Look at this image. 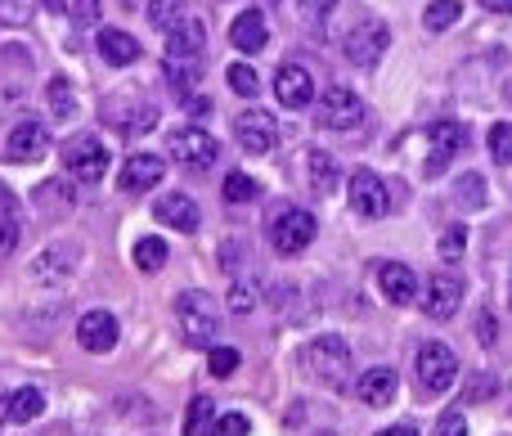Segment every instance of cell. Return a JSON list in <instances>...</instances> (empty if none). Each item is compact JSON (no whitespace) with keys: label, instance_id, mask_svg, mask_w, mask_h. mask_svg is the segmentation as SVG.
Returning a JSON list of instances; mask_svg holds the SVG:
<instances>
[{"label":"cell","instance_id":"cell-1","mask_svg":"<svg viewBox=\"0 0 512 436\" xmlns=\"http://www.w3.org/2000/svg\"><path fill=\"white\" fill-rule=\"evenodd\" d=\"M297 365L306 369L315 383L333 387V392H342L346 378H351V347H346L342 333H319V338H310L306 347H301Z\"/></svg>","mask_w":512,"mask_h":436},{"label":"cell","instance_id":"cell-2","mask_svg":"<svg viewBox=\"0 0 512 436\" xmlns=\"http://www.w3.org/2000/svg\"><path fill=\"white\" fill-rule=\"evenodd\" d=\"M176 324H180V338H185L189 347L212 351L216 333H221V311H216V302L207 293L189 288V293L176 297Z\"/></svg>","mask_w":512,"mask_h":436},{"label":"cell","instance_id":"cell-3","mask_svg":"<svg viewBox=\"0 0 512 436\" xmlns=\"http://www.w3.org/2000/svg\"><path fill=\"white\" fill-rule=\"evenodd\" d=\"M59 158H63V171H68L72 180H81V185H99V180L108 176V149H104V140L90 131L68 135Z\"/></svg>","mask_w":512,"mask_h":436},{"label":"cell","instance_id":"cell-4","mask_svg":"<svg viewBox=\"0 0 512 436\" xmlns=\"http://www.w3.org/2000/svg\"><path fill=\"white\" fill-rule=\"evenodd\" d=\"M315 230L319 225L306 207H283L270 221V248L279 252V257H301V252L315 243Z\"/></svg>","mask_w":512,"mask_h":436},{"label":"cell","instance_id":"cell-5","mask_svg":"<svg viewBox=\"0 0 512 436\" xmlns=\"http://www.w3.org/2000/svg\"><path fill=\"white\" fill-rule=\"evenodd\" d=\"M414 374H418V383H423V392L445 396L459 383V356H454L445 342H423L418 360H414Z\"/></svg>","mask_w":512,"mask_h":436},{"label":"cell","instance_id":"cell-6","mask_svg":"<svg viewBox=\"0 0 512 436\" xmlns=\"http://www.w3.org/2000/svg\"><path fill=\"white\" fill-rule=\"evenodd\" d=\"M104 122L113 126L117 135L135 140V135H149L158 126V108L140 95H108L104 99Z\"/></svg>","mask_w":512,"mask_h":436},{"label":"cell","instance_id":"cell-7","mask_svg":"<svg viewBox=\"0 0 512 436\" xmlns=\"http://www.w3.org/2000/svg\"><path fill=\"white\" fill-rule=\"evenodd\" d=\"M346 198H351V212L364 216V221H382V216L391 212V189L373 167L351 171V180H346Z\"/></svg>","mask_w":512,"mask_h":436},{"label":"cell","instance_id":"cell-8","mask_svg":"<svg viewBox=\"0 0 512 436\" xmlns=\"http://www.w3.org/2000/svg\"><path fill=\"white\" fill-rule=\"evenodd\" d=\"M463 275L454 266H441V270H432V279L423 284V297H418V306H423V315L427 320H450L454 311L463 306Z\"/></svg>","mask_w":512,"mask_h":436},{"label":"cell","instance_id":"cell-9","mask_svg":"<svg viewBox=\"0 0 512 436\" xmlns=\"http://www.w3.org/2000/svg\"><path fill=\"white\" fill-rule=\"evenodd\" d=\"M77 261H81V243H77V239H54V243H45V248L32 257V284H45V288L68 284L72 270H77Z\"/></svg>","mask_w":512,"mask_h":436},{"label":"cell","instance_id":"cell-10","mask_svg":"<svg viewBox=\"0 0 512 436\" xmlns=\"http://www.w3.org/2000/svg\"><path fill=\"white\" fill-rule=\"evenodd\" d=\"M167 153L180 162V167H189V171H207L216 158H221V144H216V135H212V131H203V126H180V131H171Z\"/></svg>","mask_w":512,"mask_h":436},{"label":"cell","instance_id":"cell-11","mask_svg":"<svg viewBox=\"0 0 512 436\" xmlns=\"http://www.w3.org/2000/svg\"><path fill=\"white\" fill-rule=\"evenodd\" d=\"M369 117V108H364V99L355 95L351 86H324V95H319V126H328V131H355V126Z\"/></svg>","mask_w":512,"mask_h":436},{"label":"cell","instance_id":"cell-12","mask_svg":"<svg viewBox=\"0 0 512 436\" xmlns=\"http://www.w3.org/2000/svg\"><path fill=\"white\" fill-rule=\"evenodd\" d=\"M387 45H391L387 23H382V18H364V23H355L351 32H346L342 54L355 63V68H378L382 54H387Z\"/></svg>","mask_w":512,"mask_h":436},{"label":"cell","instance_id":"cell-13","mask_svg":"<svg viewBox=\"0 0 512 436\" xmlns=\"http://www.w3.org/2000/svg\"><path fill=\"white\" fill-rule=\"evenodd\" d=\"M234 140L243 144V153L265 158V153H274V144H279V126H274V117L261 113V108H243V113L234 117Z\"/></svg>","mask_w":512,"mask_h":436},{"label":"cell","instance_id":"cell-14","mask_svg":"<svg viewBox=\"0 0 512 436\" xmlns=\"http://www.w3.org/2000/svg\"><path fill=\"white\" fill-rule=\"evenodd\" d=\"M45 153H50V126L36 122V117H23L5 140V158L9 162H41Z\"/></svg>","mask_w":512,"mask_h":436},{"label":"cell","instance_id":"cell-15","mask_svg":"<svg viewBox=\"0 0 512 436\" xmlns=\"http://www.w3.org/2000/svg\"><path fill=\"white\" fill-rule=\"evenodd\" d=\"M117 338H122V329H117L113 311H86L77 320V342H81V351H90V356H108V351L117 347Z\"/></svg>","mask_w":512,"mask_h":436},{"label":"cell","instance_id":"cell-16","mask_svg":"<svg viewBox=\"0 0 512 436\" xmlns=\"http://www.w3.org/2000/svg\"><path fill=\"white\" fill-rule=\"evenodd\" d=\"M396 387H400V378H396V369H387V365H373L355 378V396H360V405H369V410H387V405L396 401Z\"/></svg>","mask_w":512,"mask_h":436},{"label":"cell","instance_id":"cell-17","mask_svg":"<svg viewBox=\"0 0 512 436\" xmlns=\"http://www.w3.org/2000/svg\"><path fill=\"white\" fill-rule=\"evenodd\" d=\"M153 216H158L162 225H171V230H180V234H194L198 225H203V212H198V203L189 194H180V189L162 194L158 203H153Z\"/></svg>","mask_w":512,"mask_h":436},{"label":"cell","instance_id":"cell-18","mask_svg":"<svg viewBox=\"0 0 512 436\" xmlns=\"http://www.w3.org/2000/svg\"><path fill=\"white\" fill-rule=\"evenodd\" d=\"M427 140H432V162H427V171L436 176V171H441L454 153H463V144H468V126L454 122V117H445V122L427 126Z\"/></svg>","mask_w":512,"mask_h":436},{"label":"cell","instance_id":"cell-19","mask_svg":"<svg viewBox=\"0 0 512 436\" xmlns=\"http://www.w3.org/2000/svg\"><path fill=\"white\" fill-rule=\"evenodd\" d=\"M274 95H279L283 108H306L315 99V77H310L301 63H283L274 72Z\"/></svg>","mask_w":512,"mask_h":436},{"label":"cell","instance_id":"cell-20","mask_svg":"<svg viewBox=\"0 0 512 436\" xmlns=\"http://www.w3.org/2000/svg\"><path fill=\"white\" fill-rule=\"evenodd\" d=\"M167 176V158L158 153H131L122 167V189L126 194H144V189H158Z\"/></svg>","mask_w":512,"mask_h":436},{"label":"cell","instance_id":"cell-21","mask_svg":"<svg viewBox=\"0 0 512 436\" xmlns=\"http://www.w3.org/2000/svg\"><path fill=\"white\" fill-rule=\"evenodd\" d=\"M203 50H207V27L198 18H185L180 27L167 32V59H180V63H203Z\"/></svg>","mask_w":512,"mask_h":436},{"label":"cell","instance_id":"cell-22","mask_svg":"<svg viewBox=\"0 0 512 436\" xmlns=\"http://www.w3.org/2000/svg\"><path fill=\"white\" fill-rule=\"evenodd\" d=\"M230 45L239 54H261L270 45V23H265L261 9H243L239 18L230 23Z\"/></svg>","mask_w":512,"mask_h":436},{"label":"cell","instance_id":"cell-23","mask_svg":"<svg viewBox=\"0 0 512 436\" xmlns=\"http://www.w3.org/2000/svg\"><path fill=\"white\" fill-rule=\"evenodd\" d=\"M378 288H382V297H387V302H396V306L414 302V297H418L414 266H405V261H382V266H378Z\"/></svg>","mask_w":512,"mask_h":436},{"label":"cell","instance_id":"cell-24","mask_svg":"<svg viewBox=\"0 0 512 436\" xmlns=\"http://www.w3.org/2000/svg\"><path fill=\"white\" fill-rule=\"evenodd\" d=\"M95 50H99V59L113 63V68H131V63L140 59V41H135L131 32H122V27H99Z\"/></svg>","mask_w":512,"mask_h":436},{"label":"cell","instance_id":"cell-25","mask_svg":"<svg viewBox=\"0 0 512 436\" xmlns=\"http://www.w3.org/2000/svg\"><path fill=\"white\" fill-rule=\"evenodd\" d=\"M45 414V396L36 387H18V392L0 396V419L5 423H32Z\"/></svg>","mask_w":512,"mask_h":436},{"label":"cell","instance_id":"cell-26","mask_svg":"<svg viewBox=\"0 0 512 436\" xmlns=\"http://www.w3.org/2000/svg\"><path fill=\"white\" fill-rule=\"evenodd\" d=\"M306 167H310V189H315V194H324V198H328V194H337V185H342V167H337L333 153L310 149Z\"/></svg>","mask_w":512,"mask_h":436},{"label":"cell","instance_id":"cell-27","mask_svg":"<svg viewBox=\"0 0 512 436\" xmlns=\"http://www.w3.org/2000/svg\"><path fill=\"white\" fill-rule=\"evenodd\" d=\"M18 239H23V212H18V198L0 185V257H9Z\"/></svg>","mask_w":512,"mask_h":436},{"label":"cell","instance_id":"cell-28","mask_svg":"<svg viewBox=\"0 0 512 436\" xmlns=\"http://www.w3.org/2000/svg\"><path fill=\"white\" fill-rule=\"evenodd\" d=\"M162 77H167V86L176 90L180 99H194L198 77H203V63H180V59H167V63H162Z\"/></svg>","mask_w":512,"mask_h":436},{"label":"cell","instance_id":"cell-29","mask_svg":"<svg viewBox=\"0 0 512 436\" xmlns=\"http://www.w3.org/2000/svg\"><path fill=\"white\" fill-rule=\"evenodd\" d=\"M131 257H135V266H140L144 275H153V270L167 266L171 252H167V239H158V234H144V239H135Z\"/></svg>","mask_w":512,"mask_h":436},{"label":"cell","instance_id":"cell-30","mask_svg":"<svg viewBox=\"0 0 512 436\" xmlns=\"http://www.w3.org/2000/svg\"><path fill=\"white\" fill-rule=\"evenodd\" d=\"M256 302H261V279L256 275H243L230 284V297H225V306H230V315H252Z\"/></svg>","mask_w":512,"mask_h":436},{"label":"cell","instance_id":"cell-31","mask_svg":"<svg viewBox=\"0 0 512 436\" xmlns=\"http://www.w3.org/2000/svg\"><path fill=\"white\" fill-rule=\"evenodd\" d=\"M45 99H50V113L54 117H77V108H81L77 86H72L68 77H50V86H45Z\"/></svg>","mask_w":512,"mask_h":436},{"label":"cell","instance_id":"cell-32","mask_svg":"<svg viewBox=\"0 0 512 436\" xmlns=\"http://www.w3.org/2000/svg\"><path fill=\"white\" fill-rule=\"evenodd\" d=\"M68 207H72L68 180H45V185H36V212H68Z\"/></svg>","mask_w":512,"mask_h":436},{"label":"cell","instance_id":"cell-33","mask_svg":"<svg viewBox=\"0 0 512 436\" xmlns=\"http://www.w3.org/2000/svg\"><path fill=\"white\" fill-rule=\"evenodd\" d=\"M212 428H216V401L194 396V401H189V414H185V436H212Z\"/></svg>","mask_w":512,"mask_h":436},{"label":"cell","instance_id":"cell-34","mask_svg":"<svg viewBox=\"0 0 512 436\" xmlns=\"http://www.w3.org/2000/svg\"><path fill=\"white\" fill-rule=\"evenodd\" d=\"M459 18H463L459 0H432V5H427V14H423V27H427V32H450Z\"/></svg>","mask_w":512,"mask_h":436},{"label":"cell","instance_id":"cell-35","mask_svg":"<svg viewBox=\"0 0 512 436\" xmlns=\"http://www.w3.org/2000/svg\"><path fill=\"white\" fill-rule=\"evenodd\" d=\"M185 0H149V23L158 27V32H171V27L185 23Z\"/></svg>","mask_w":512,"mask_h":436},{"label":"cell","instance_id":"cell-36","mask_svg":"<svg viewBox=\"0 0 512 436\" xmlns=\"http://www.w3.org/2000/svg\"><path fill=\"white\" fill-rule=\"evenodd\" d=\"M333 9H337V0H297V18L306 27H315V32H324V27H328Z\"/></svg>","mask_w":512,"mask_h":436},{"label":"cell","instance_id":"cell-37","mask_svg":"<svg viewBox=\"0 0 512 436\" xmlns=\"http://www.w3.org/2000/svg\"><path fill=\"white\" fill-rule=\"evenodd\" d=\"M256 194H261V185H256L248 171H230L225 176V203H252Z\"/></svg>","mask_w":512,"mask_h":436},{"label":"cell","instance_id":"cell-38","mask_svg":"<svg viewBox=\"0 0 512 436\" xmlns=\"http://www.w3.org/2000/svg\"><path fill=\"white\" fill-rule=\"evenodd\" d=\"M486 140H490V158H495L499 167H512V122H495Z\"/></svg>","mask_w":512,"mask_h":436},{"label":"cell","instance_id":"cell-39","mask_svg":"<svg viewBox=\"0 0 512 436\" xmlns=\"http://www.w3.org/2000/svg\"><path fill=\"white\" fill-rule=\"evenodd\" d=\"M239 365H243V356L234 347H221V342H216L212 351H207V369H212L216 378H230V374H239Z\"/></svg>","mask_w":512,"mask_h":436},{"label":"cell","instance_id":"cell-40","mask_svg":"<svg viewBox=\"0 0 512 436\" xmlns=\"http://www.w3.org/2000/svg\"><path fill=\"white\" fill-rule=\"evenodd\" d=\"M225 77H230V90H234V95H243V99L261 95V77H256L248 63H230V72H225Z\"/></svg>","mask_w":512,"mask_h":436},{"label":"cell","instance_id":"cell-41","mask_svg":"<svg viewBox=\"0 0 512 436\" xmlns=\"http://www.w3.org/2000/svg\"><path fill=\"white\" fill-rule=\"evenodd\" d=\"M463 248H468V225H450V234H441V261L445 266L463 261Z\"/></svg>","mask_w":512,"mask_h":436},{"label":"cell","instance_id":"cell-42","mask_svg":"<svg viewBox=\"0 0 512 436\" xmlns=\"http://www.w3.org/2000/svg\"><path fill=\"white\" fill-rule=\"evenodd\" d=\"M459 203L463 207H486V180H481L477 171L459 176Z\"/></svg>","mask_w":512,"mask_h":436},{"label":"cell","instance_id":"cell-43","mask_svg":"<svg viewBox=\"0 0 512 436\" xmlns=\"http://www.w3.org/2000/svg\"><path fill=\"white\" fill-rule=\"evenodd\" d=\"M248 428H252L248 414L234 410V414H216V428H212V436H248Z\"/></svg>","mask_w":512,"mask_h":436},{"label":"cell","instance_id":"cell-44","mask_svg":"<svg viewBox=\"0 0 512 436\" xmlns=\"http://www.w3.org/2000/svg\"><path fill=\"white\" fill-rule=\"evenodd\" d=\"M432 436H468V419H463L459 410L441 414V423H436V432H432Z\"/></svg>","mask_w":512,"mask_h":436},{"label":"cell","instance_id":"cell-45","mask_svg":"<svg viewBox=\"0 0 512 436\" xmlns=\"http://www.w3.org/2000/svg\"><path fill=\"white\" fill-rule=\"evenodd\" d=\"M72 18H77V23H95V18H99V0H72Z\"/></svg>","mask_w":512,"mask_h":436},{"label":"cell","instance_id":"cell-46","mask_svg":"<svg viewBox=\"0 0 512 436\" xmlns=\"http://www.w3.org/2000/svg\"><path fill=\"white\" fill-rule=\"evenodd\" d=\"M477 338L486 342V347L495 342V320H490V315H477Z\"/></svg>","mask_w":512,"mask_h":436},{"label":"cell","instance_id":"cell-47","mask_svg":"<svg viewBox=\"0 0 512 436\" xmlns=\"http://www.w3.org/2000/svg\"><path fill=\"white\" fill-rule=\"evenodd\" d=\"M378 436H418L414 423H396V428H382Z\"/></svg>","mask_w":512,"mask_h":436},{"label":"cell","instance_id":"cell-48","mask_svg":"<svg viewBox=\"0 0 512 436\" xmlns=\"http://www.w3.org/2000/svg\"><path fill=\"white\" fill-rule=\"evenodd\" d=\"M486 9H495V14H512V0H481Z\"/></svg>","mask_w":512,"mask_h":436},{"label":"cell","instance_id":"cell-49","mask_svg":"<svg viewBox=\"0 0 512 436\" xmlns=\"http://www.w3.org/2000/svg\"><path fill=\"white\" fill-rule=\"evenodd\" d=\"M45 9H50V14H63V9H68V0H41Z\"/></svg>","mask_w":512,"mask_h":436},{"label":"cell","instance_id":"cell-50","mask_svg":"<svg viewBox=\"0 0 512 436\" xmlns=\"http://www.w3.org/2000/svg\"><path fill=\"white\" fill-rule=\"evenodd\" d=\"M508 99H512V81H508Z\"/></svg>","mask_w":512,"mask_h":436},{"label":"cell","instance_id":"cell-51","mask_svg":"<svg viewBox=\"0 0 512 436\" xmlns=\"http://www.w3.org/2000/svg\"><path fill=\"white\" fill-rule=\"evenodd\" d=\"M270 5H279V0H270Z\"/></svg>","mask_w":512,"mask_h":436}]
</instances>
